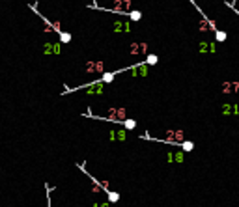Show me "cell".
I'll list each match as a JSON object with an SVG mask.
<instances>
[{
    "label": "cell",
    "instance_id": "obj_1",
    "mask_svg": "<svg viewBox=\"0 0 239 207\" xmlns=\"http://www.w3.org/2000/svg\"><path fill=\"white\" fill-rule=\"evenodd\" d=\"M105 120L123 121V120H127V110H125V108H110V110H108V118H105Z\"/></svg>",
    "mask_w": 239,
    "mask_h": 207
},
{
    "label": "cell",
    "instance_id": "obj_2",
    "mask_svg": "<svg viewBox=\"0 0 239 207\" xmlns=\"http://www.w3.org/2000/svg\"><path fill=\"white\" fill-rule=\"evenodd\" d=\"M112 10L116 11V13H127L129 10H131V0H114L112 2Z\"/></svg>",
    "mask_w": 239,
    "mask_h": 207
},
{
    "label": "cell",
    "instance_id": "obj_3",
    "mask_svg": "<svg viewBox=\"0 0 239 207\" xmlns=\"http://www.w3.org/2000/svg\"><path fill=\"white\" fill-rule=\"evenodd\" d=\"M166 142H172V144H178L183 140V131H168V134H166L164 138Z\"/></svg>",
    "mask_w": 239,
    "mask_h": 207
},
{
    "label": "cell",
    "instance_id": "obj_4",
    "mask_svg": "<svg viewBox=\"0 0 239 207\" xmlns=\"http://www.w3.org/2000/svg\"><path fill=\"white\" fill-rule=\"evenodd\" d=\"M200 30L202 32H209V30H217V28H215V22L213 21H209V19H206L204 15H202V21H200Z\"/></svg>",
    "mask_w": 239,
    "mask_h": 207
},
{
    "label": "cell",
    "instance_id": "obj_5",
    "mask_svg": "<svg viewBox=\"0 0 239 207\" xmlns=\"http://www.w3.org/2000/svg\"><path fill=\"white\" fill-rule=\"evenodd\" d=\"M237 88H239L237 82H224L222 84V91H224V94H235Z\"/></svg>",
    "mask_w": 239,
    "mask_h": 207
},
{
    "label": "cell",
    "instance_id": "obj_6",
    "mask_svg": "<svg viewBox=\"0 0 239 207\" xmlns=\"http://www.w3.org/2000/svg\"><path fill=\"white\" fill-rule=\"evenodd\" d=\"M114 32H129L131 30V25L129 22H114Z\"/></svg>",
    "mask_w": 239,
    "mask_h": 207
},
{
    "label": "cell",
    "instance_id": "obj_7",
    "mask_svg": "<svg viewBox=\"0 0 239 207\" xmlns=\"http://www.w3.org/2000/svg\"><path fill=\"white\" fill-rule=\"evenodd\" d=\"M226 37H228V34H226V32H222V30H215V39H217L219 43L226 41Z\"/></svg>",
    "mask_w": 239,
    "mask_h": 207
},
{
    "label": "cell",
    "instance_id": "obj_8",
    "mask_svg": "<svg viewBox=\"0 0 239 207\" xmlns=\"http://www.w3.org/2000/svg\"><path fill=\"white\" fill-rule=\"evenodd\" d=\"M110 138H114V140H123L125 138V131H112Z\"/></svg>",
    "mask_w": 239,
    "mask_h": 207
},
{
    "label": "cell",
    "instance_id": "obj_9",
    "mask_svg": "<svg viewBox=\"0 0 239 207\" xmlns=\"http://www.w3.org/2000/svg\"><path fill=\"white\" fill-rule=\"evenodd\" d=\"M123 127L131 131V129H135V127H136V121H135V120H129V118H127V120H123Z\"/></svg>",
    "mask_w": 239,
    "mask_h": 207
},
{
    "label": "cell",
    "instance_id": "obj_10",
    "mask_svg": "<svg viewBox=\"0 0 239 207\" xmlns=\"http://www.w3.org/2000/svg\"><path fill=\"white\" fill-rule=\"evenodd\" d=\"M129 17H131V21H140L142 13H140V11H136V10H133V11H129Z\"/></svg>",
    "mask_w": 239,
    "mask_h": 207
},
{
    "label": "cell",
    "instance_id": "obj_11",
    "mask_svg": "<svg viewBox=\"0 0 239 207\" xmlns=\"http://www.w3.org/2000/svg\"><path fill=\"white\" fill-rule=\"evenodd\" d=\"M110 80H114V73H103V77H101V82H110Z\"/></svg>",
    "mask_w": 239,
    "mask_h": 207
},
{
    "label": "cell",
    "instance_id": "obj_12",
    "mask_svg": "<svg viewBox=\"0 0 239 207\" xmlns=\"http://www.w3.org/2000/svg\"><path fill=\"white\" fill-rule=\"evenodd\" d=\"M60 39H62V43H69V41H71V34L60 32Z\"/></svg>",
    "mask_w": 239,
    "mask_h": 207
},
{
    "label": "cell",
    "instance_id": "obj_13",
    "mask_svg": "<svg viewBox=\"0 0 239 207\" xmlns=\"http://www.w3.org/2000/svg\"><path fill=\"white\" fill-rule=\"evenodd\" d=\"M181 148H183L185 151H193V149H194V144H193V142H183Z\"/></svg>",
    "mask_w": 239,
    "mask_h": 207
},
{
    "label": "cell",
    "instance_id": "obj_14",
    "mask_svg": "<svg viewBox=\"0 0 239 207\" xmlns=\"http://www.w3.org/2000/svg\"><path fill=\"white\" fill-rule=\"evenodd\" d=\"M118 200H120V194H118V192H108V201L114 203V201H118Z\"/></svg>",
    "mask_w": 239,
    "mask_h": 207
},
{
    "label": "cell",
    "instance_id": "obj_15",
    "mask_svg": "<svg viewBox=\"0 0 239 207\" xmlns=\"http://www.w3.org/2000/svg\"><path fill=\"white\" fill-rule=\"evenodd\" d=\"M157 60H159V58H157L155 54H150V56H148V60H146V63H150V65H153V63H157Z\"/></svg>",
    "mask_w": 239,
    "mask_h": 207
},
{
    "label": "cell",
    "instance_id": "obj_16",
    "mask_svg": "<svg viewBox=\"0 0 239 207\" xmlns=\"http://www.w3.org/2000/svg\"><path fill=\"white\" fill-rule=\"evenodd\" d=\"M99 207H108V203H103V205H99Z\"/></svg>",
    "mask_w": 239,
    "mask_h": 207
}]
</instances>
